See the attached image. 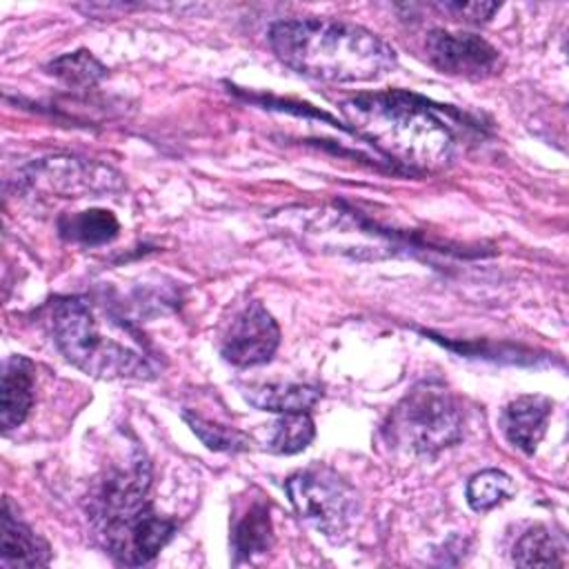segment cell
Returning a JSON list of instances; mask_svg holds the SVG:
<instances>
[{"instance_id": "cell-20", "label": "cell", "mask_w": 569, "mask_h": 569, "mask_svg": "<svg viewBox=\"0 0 569 569\" xmlns=\"http://www.w3.org/2000/svg\"><path fill=\"white\" fill-rule=\"evenodd\" d=\"M182 418L187 420L191 431L213 451H244L251 445L247 433L224 427V425H218V422H211V420H204L198 413L184 411Z\"/></svg>"}, {"instance_id": "cell-12", "label": "cell", "mask_w": 569, "mask_h": 569, "mask_svg": "<svg viewBox=\"0 0 569 569\" xmlns=\"http://www.w3.org/2000/svg\"><path fill=\"white\" fill-rule=\"evenodd\" d=\"M33 365L24 356H11L2 371V398H0V425L2 431H11L24 422L33 405Z\"/></svg>"}, {"instance_id": "cell-1", "label": "cell", "mask_w": 569, "mask_h": 569, "mask_svg": "<svg viewBox=\"0 0 569 569\" xmlns=\"http://www.w3.org/2000/svg\"><path fill=\"white\" fill-rule=\"evenodd\" d=\"M278 60L300 76L325 82H373L396 67L393 47L378 33L345 20L296 18L269 29Z\"/></svg>"}, {"instance_id": "cell-7", "label": "cell", "mask_w": 569, "mask_h": 569, "mask_svg": "<svg viewBox=\"0 0 569 569\" xmlns=\"http://www.w3.org/2000/svg\"><path fill=\"white\" fill-rule=\"evenodd\" d=\"M22 184L60 198H84L116 191L122 187V180L113 169L98 162L78 158H51L31 164L22 173Z\"/></svg>"}, {"instance_id": "cell-6", "label": "cell", "mask_w": 569, "mask_h": 569, "mask_svg": "<svg viewBox=\"0 0 569 569\" xmlns=\"http://www.w3.org/2000/svg\"><path fill=\"white\" fill-rule=\"evenodd\" d=\"M284 489L298 516L333 542H342L360 516L358 491L325 465L296 471Z\"/></svg>"}, {"instance_id": "cell-11", "label": "cell", "mask_w": 569, "mask_h": 569, "mask_svg": "<svg viewBox=\"0 0 569 569\" xmlns=\"http://www.w3.org/2000/svg\"><path fill=\"white\" fill-rule=\"evenodd\" d=\"M51 560L49 545L29 529L13 513V505L4 498L2 509V545H0V565L2 567H42Z\"/></svg>"}, {"instance_id": "cell-16", "label": "cell", "mask_w": 569, "mask_h": 569, "mask_svg": "<svg viewBox=\"0 0 569 569\" xmlns=\"http://www.w3.org/2000/svg\"><path fill=\"white\" fill-rule=\"evenodd\" d=\"M316 436L313 420L307 411L298 413H282L276 422L267 427V436L262 440L264 449L271 453H298L311 445Z\"/></svg>"}, {"instance_id": "cell-18", "label": "cell", "mask_w": 569, "mask_h": 569, "mask_svg": "<svg viewBox=\"0 0 569 569\" xmlns=\"http://www.w3.org/2000/svg\"><path fill=\"white\" fill-rule=\"evenodd\" d=\"M516 493L513 480L500 469H482L467 482V502L473 511H489Z\"/></svg>"}, {"instance_id": "cell-2", "label": "cell", "mask_w": 569, "mask_h": 569, "mask_svg": "<svg viewBox=\"0 0 569 569\" xmlns=\"http://www.w3.org/2000/svg\"><path fill=\"white\" fill-rule=\"evenodd\" d=\"M51 333L60 353L93 378L149 380L158 371L142 336L89 296L58 298Z\"/></svg>"}, {"instance_id": "cell-10", "label": "cell", "mask_w": 569, "mask_h": 569, "mask_svg": "<svg viewBox=\"0 0 569 569\" xmlns=\"http://www.w3.org/2000/svg\"><path fill=\"white\" fill-rule=\"evenodd\" d=\"M551 400L545 396H520L500 413L505 438L525 453H533L547 431Z\"/></svg>"}, {"instance_id": "cell-15", "label": "cell", "mask_w": 569, "mask_h": 569, "mask_svg": "<svg viewBox=\"0 0 569 569\" xmlns=\"http://www.w3.org/2000/svg\"><path fill=\"white\" fill-rule=\"evenodd\" d=\"M60 236L80 244H104L118 236V218L109 209H89L62 216L58 222Z\"/></svg>"}, {"instance_id": "cell-19", "label": "cell", "mask_w": 569, "mask_h": 569, "mask_svg": "<svg viewBox=\"0 0 569 569\" xmlns=\"http://www.w3.org/2000/svg\"><path fill=\"white\" fill-rule=\"evenodd\" d=\"M47 69L51 76H56L67 87H78V89L93 87L107 71L87 49L64 53V56L56 58L53 62H49Z\"/></svg>"}, {"instance_id": "cell-14", "label": "cell", "mask_w": 569, "mask_h": 569, "mask_svg": "<svg viewBox=\"0 0 569 569\" xmlns=\"http://www.w3.org/2000/svg\"><path fill=\"white\" fill-rule=\"evenodd\" d=\"M273 540V527L269 518V507L262 500H253L247 511L238 518L233 533H231V547L236 553V560H249L256 553H267Z\"/></svg>"}, {"instance_id": "cell-5", "label": "cell", "mask_w": 569, "mask_h": 569, "mask_svg": "<svg viewBox=\"0 0 569 569\" xmlns=\"http://www.w3.org/2000/svg\"><path fill=\"white\" fill-rule=\"evenodd\" d=\"M465 416L453 393L438 380L413 385L389 411L385 436L411 453H438L462 438Z\"/></svg>"}, {"instance_id": "cell-4", "label": "cell", "mask_w": 569, "mask_h": 569, "mask_svg": "<svg viewBox=\"0 0 569 569\" xmlns=\"http://www.w3.org/2000/svg\"><path fill=\"white\" fill-rule=\"evenodd\" d=\"M149 480V465L136 453L127 467L109 471L89 500L96 536L120 565L151 562L176 531L173 520L153 511Z\"/></svg>"}, {"instance_id": "cell-21", "label": "cell", "mask_w": 569, "mask_h": 569, "mask_svg": "<svg viewBox=\"0 0 569 569\" xmlns=\"http://www.w3.org/2000/svg\"><path fill=\"white\" fill-rule=\"evenodd\" d=\"M442 11L456 13V18H465L469 22H485L491 18L493 11L500 9L498 2H447L440 4Z\"/></svg>"}, {"instance_id": "cell-3", "label": "cell", "mask_w": 569, "mask_h": 569, "mask_svg": "<svg viewBox=\"0 0 569 569\" xmlns=\"http://www.w3.org/2000/svg\"><path fill=\"white\" fill-rule=\"evenodd\" d=\"M349 122L385 153L413 169L431 171L451 160L453 133L440 118L445 107L402 91L360 93L342 102Z\"/></svg>"}, {"instance_id": "cell-17", "label": "cell", "mask_w": 569, "mask_h": 569, "mask_svg": "<svg viewBox=\"0 0 569 569\" xmlns=\"http://www.w3.org/2000/svg\"><path fill=\"white\" fill-rule=\"evenodd\" d=\"M562 547L547 527H531L513 547V562L518 567H560Z\"/></svg>"}, {"instance_id": "cell-9", "label": "cell", "mask_w": 569, "mask_h": 569, "mask_svg": "<svg viewBox=\"0 0 569 569\" xmlns=\"http://www.w3.org/2000/svg\"><path fill=\"white\" fill-rule=\"evenodd\" d=\"M280 342V329L273 316L253 300L244 305L227 327L220 353L236 367H253L271 360Z\"/></svg>"}, {"instance_id": "cell-8", "label": "cell", "mask_w": 569, "mask_h": 569, "mask_svg": "<svg viewBox=\"0 0 569 569\" xmlns=\"http://www.w3.org/2000/svg\"><path fill=\"white\" fill-rule=\"evenodd\" d=\"M425 53L429 64L440 73L465 80L491 78L502 67L500 51L493 44L476 33L465 31H429L425 38Z\"/></svg>"}, {"instance_id": "cell-13", "label": "cell", "mask_w": 569, "mask_h": 569, "mask_svg": "<svg viewBox=\"0 0 569 569\" xmlns=\"http://www.w3.org/2000/svg\"><path fill=\"white\" fill-rule=\"evenodd\" d=\"M242 396L249 405H253L256 409H262V411L298 413V411H309L318 402L322 391L316 385L267 382V385L244 387Z\"/></svg>"}]
</instances>
